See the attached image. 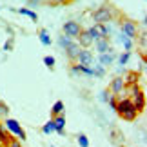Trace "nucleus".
<instances>
[{
  "label": "nucleus",
  "instance_id": "20e7f679",
  "mask_svg": "<svg viewBox=\"0 0 147 147\" xmlns=\"http://www.w3.org/2000/svg\"><path fill=\"white\" fill-rule=\"evenodd\" d=\"M4 125H5V129L13 134V136H16L20 140V142H26V131L22 129V125H20V122L18 120H15V118H5L4 120Z\"/></svg>",
  "mask_w": 147,
  "mask_h": 147
},
{
  "label": "nucleus",
  "instance_id": "f03ea898",
  "mask_svg": "<svg viewBox=\"0 0 147 147\" xmlns=\"http://www.w3.org/2000/svg\"><path fill=\"white\" fill-rule=\"evenodd\" d=\"M118 26H120V31H122V35H125V36H129L133 40V38H136L138 36V33H140V24L136 20H133V18H129V16H125L120 11L118 13Z\"/></svg>",
  "mask_w": 147,
  "mask_h": 147
},
{
  "label": "nucleus",
  "instance_id": "5701e85b",
  "mask_svg": "<svg viewBox=\"0 0 147 147\" xmlns=\"http://www.w3.org/2000/svg\"><path fill=\"white\" fill-rule=\"evenodd\" d=\"M129 58H131V53H129V51H123V53L118 56V64H120V67H123L129 62Z\"/></svg>",
  "mask_w": 147,
  "mask_h": 147
},
{
  "label": "nucleus",
  "instance_id": "a878e982",
  "mask_svg": "<svg viewBox=\"0 0 147 147\" xmlns=\"http://www.w3.org/2000/svg\"><path fill=\"white\" fill-rule=\"evenodd\" d=\"M42 133H46V134H51V133H55V123H53V120H49L46 125L42 127Z\"/></svg>",
  "mask_w": 147,
  "mask_h": 147
},
{
  "label": "nucleus",
  "instance_id": "6e6552de",
  "mask_svg": "<svg viewBox=\"0 0 147 147\" xmlns=\"http://www.w3.org/2000/svg\"><path fill=\"white\" fill-rule=\"evenodd\" d=\"M13 140H15V136L5 129L4 122H0V147H9Z\"/></svg>",
  "mask_w": 147,
  "mask_h": 147
},
{
  "label": "nucleus",
  "instance_id": "0eeeda50",
  "mask_svg": "<svg viewBox=\"0 0 147 147\" xmlns=\"http://www.w3.org/2000/svg\"><path fill=\"white\" fill-rule=\"evenodd\" d=\"M76 40H78L76 44H78V46H80L82 49H89V47H91L93 44H94V40L91 38V35H89V31H87V29H84V27H82L80 35L76 36Z\"/></svg>",
  "mask_w": 147,
  "mask_h": 147
},
{
  "label": "nucleus",
  "instance_id": "ddd939ff",
  "mask_svg": "<svg viewBox=\"0 0 147 147\" xmlns=\"http://www.w3.org/2000/svg\"><path fill=\"white\" fill-rule=\"evenodd\" d=\"M80 46H78L76 42H73L69 47H65L64 51H65V55H67V58H69V62L73 64V62H76V56H78V53H80Z\"/></svg>",
  "mask_w": 147,
  "mask_h": 147
},
{
  "label": "nucleus",
  "instance_id": "f257e3e1",
  "mask_svg": "<svg viewBox=\"0 0 147 147\" xmlns=\"http://www.w3.org/2000/svg\"><path fill=\"white\" fill-rule=\"evenodd\" d=\"M115 111L118 113V116H120L122 120H125V122H134L136 116H138V113L134 109V105H133V102H131L129 96H120L118 98Z\"/></svg>",
  "mask_w": 147,
  "mask_h": 147
},
{
  "label": "nucleus",
  "instance_id": "c85d7f7f",
  "mask_svg": "<svg viewBox=\"0 0 147 147\" xmlns=\"http://www.w3.org/2000/svg\"><path fill=\"white\" fill-rule=\"evenodd\" d=\"M13 47H15V38L9 36L7 40H5V44H4V51H13Z\"/></svg>",
  "mask_w": 147,
  "mask_h": 147
},
{
  "label": "nucleus",
  "instance_id": "4468645a",
  "mask_svg": "<svg viewBox=\"0 0 147 147\" xmlns=\"http://www.w3.org/2000/svg\"><path fill=\"white\" fill-rule=\"evenodd\" d=\"M140 82V73L138 71H129L125 78H123V86L129 87V86H134V84H138Z\"/></svg>",
  "mask_w": 147,
  "mask_h": 147
},
{
  "label": "nucleus",
  "instance_id": "7ed1b4c3",
  "mask_svg": "<svg viewBox=\"0 0 147 147\" xmlns=\"http://www.w3.org/2000/svg\"><path fill=\"white\" fill-rule=\"evenodd\" d=\"M118 13L120 11L116 7H113L111 4H104L96 11H93V20H94V24H109L113 18L118 16Z\"/></svg>",
  "mask_w": 147,
  "mask_h": 147
},
{
  "label": "nucleus",
  "instance_id": "dca6fc26",
  "mask_svg": "<svg viewBox=\"0 0 147 147\" xmlns=\"http://www.w3.org/2000/svg\"><path fill=\"white\" fill-rule=\"evenodd\" d=\"M64 111H65L64 102L56 100L55 104H53V107H51V118H55V116H58V115H64Z\"/></svg>",
  "mask_w": 147,
  "mask_h": 147
},
{
  "label": "nucleus",
  "instance_id": "9d476101",
  "mask_svg": "<svg viewBox=\"0 0 147 147\" xmlns=\"http://www.w3.org/2000/svg\"><path fill=\"white\" fill-rule=\"evenodd\" d=\"M94 47H96L98 55H102V53H109V51L113 49L109 38H98V40H94Z\"/></svg>",
  "mask_w": 147,
  "mask_h": 147
},
{
  "label": "nucleus",
  "instance_id": "7c9ffc66",
  "mask_svg": "<svg viewBox=\"0 0 147 147\" xmlns=\"http://www.w3.org/2000/svg\"><path fill=\"white\" fill-rule=\"evenodd\" d=\"M9 147H22V142H20V140H16V138H15L13 142H11V145H9Z\"/></svg>",
  "mask_w": 147,
  "mask_h": 147
},
{
  "label": "nucleus",
  "instance_id": "9b49d317",
  "mask_svg": "<svg viewBox=\"0 0 147 147\" xmlns=\"http://www.w3.org/2000/svg\"><path fill=\"white\" fill-rule=\"evenodd\" d=\"M115 60H116V55L113 53V49L109 51V53H102V55H98V64L104 65V67L113 65V64H115Z\"/></svg>",
  "mask_w": 147,
  "mask_h": 147
},
{
  "label": "nucleus",
  "instance_id": "b1692460",
  "mask_svg": "<svg viewBox=\"0 0 147 147\" xmlns=\"http://www.w3.org/2000/svg\"><path fill=\"white\" fill-rule=\"evenodd\" d=\"M7 115H9V105L0 100V118H7Z\"/></svg>",
  "mask_w": 147,
  "mask_h": 147
},
{
  "label": "nucleus",
  "instance_id": "bb28decb",
  "mask_svg": "<svg viewBox=\"0 0 147 147\" xmlns=\"http://www.w3.org/2000/svg\"><path fill=\"white\" fill-rule=\"evenodd\" d=\"M44 64H46L47 69H55V64H56L55 56H46V58H44Z\"/></svg>",
  "mask_w": 147,
  "mask_h": 147
},
{
  "label": "nucleus",
  "instance_id": "423d86ee",
  "mask_svg": "<svg viewBox=\"0 0 147 147\" xmlns=\"http://www.w3.org/2000/svg\"><path fill=\"white\" fill-rule=\"evenodd\" d=\"M107 89L111 91V94L122 96V94H123V89H125V86H123V78H122V76H115V78L111 80V84L107 86Z\"/></svg>",
  "mask_w": 147,
  "mask_h": 147
},
{
  "label": "nucleus",
  "instance_id": "39448f33",
  "mask_svg": "<svg viewBox=\"0 0 147 147\" xmlns=\"http://www.w3.org/2000/svg\"><path fill=\"white\" fill-rule=\"evenodd\" d=\"M80 31H82V26L78 24V22H75V20H69V22H65V24L62 26V33H64L65 36H69V38H76L80 35Z\"/></svg>",
  "mask_w": 147,
  "mask_h": 147
},
{
  "label": "nucleus",
  "instance_id": "f8f14e48",
  "mask_svg": "<svg viewBox=\"0 0 147 147\" xmlns=\"http://www.w3.org/2000/svg\"><path fill=\"white\" fill-rule=\"evenodd\" d=\"M55 123V133H58L60 136H65V131H64V127H65V116L64 115H58V116H55V118H51Z\"/></svg>",
  "mask_w": 147,
  "mask_h": 147
},
{
  "label": "nucleus",
  "instance_id": "412c9836",
  "mask_svg": "<svg viewBox=\"0 0 147 147\" xmlns=\"http://www.w3.org/2000/svg\"><path fill=\"white\" fill-rule=\"evenodd\" d=\"M120 38V42L123 44V47H125V51H129V53H131V49H133V40L129 36H125V35H120L118 36Z\"/></svg>",
  "mask_w": 147,
  "mask_h": 147
},
{
  "label": "nucleus",
  "instance_id": "c756f323",
  "mask_svg": "<svg viewBox=\"0 0 147 147\" xmlns=\"http://www.w3.org/2000/svg\"><path fill=\"white\" fill-rule=\"evenodd\" d=\"M40 4H44V0H27V5H40Z\"/></svg>",
  "mask_w": 147,
  "mask_h": 147
},
{
  "label": "nucleus",
  "instance_id": "393cba45",
  "mask_svg": "<svg viewBox=\"0 0 147 147\" xmlns=\"http://www.w3.org/2000/svg\"><path fill=\"white\" fill-rule=\"evenodd\" d=\"M76 140H78V145L80 147H89V138L86 136V134H78Z\"/></svg>",
  "mask_w": 147,
  "mask_h": 147
},
{
  "label": "nucleus",
  "instance_id": "2f4dec72",
  "mask_svg": "<svg viewBox=\"0 0 147 147\" xmlns=\"http://www.w3.org/2000/svg\"><path fill=\"white\" fill-rule=\"evenodd\" d=\"M144 2H145V0H144Z\"/></svg>",
  "mask_w": 147,
  "mask_h": 147
},
{
  "label": "nucleus",
  "instance_id": "f3484780",
  "mask_svg": "<svg viewBox=\"0 0 147 147\" xmlns=\"http://www.w3.org/2000/svg\"><path fill=\"white\" fill-rule=\"evenodd\" d=\"M16 13H20V15H26V16H29V18L33 22H38V15L35 13V11H31L29 7H20V9H15Z\"/></svg>",
  "mask_w": 147,
  "mask_h": 147
},
{
  "label": "nucleus",
  "instance_id": "2eb2a0df",
  "mask_svg": "<svg viewBox=\"0 0 147 147\" xmlns=\"http://www.w3.org/2000/svg\"><path fill=\"white\" fill-rule=\"evenodd\" d=\"M111 142L118 147H125L123 145V134L118 131V129H111Z\"/></svg>",
  "mask_w": 147,
  "mask_h": 147
},
{
  "label": "nucleus",
  "instance_id": "cd10ccee",
  "mask_svg": "<svg viewBox=\"0 0 147 147\" xmlns=\"http://www.w3.org/2000/svg\"><path fill=\"white\" fill-rule=\"evenodd\" d=\"M109 98H111V91L105 87L104 91L100 93V102H104V104H107V102H109Z\"/></svg>",
  "mask_w": 147,
  "mask_h": 147
},
{
  "label": "nucleus",
  "instance_id": "4be33fe9",
  "mask_svg": "<svg viewBox=\"0 0 147 147\" xmlns=\"http://www.w3.org/2000/svg\"><path fill=\"white\" fill-rule=\"evenodd\" d=\"M71 44H73V38H69V36H65V35H62L60 38H58V46L60 47H69L71 46Z\"/></svg>",
  "mask_w": 147,
  "mask_h": 147
},
{
  "label": "nucleus",
  "instance_id": "1a4fd4ad",
  "mask_svg": "<svg viewBox=\"0 0 147 147\" xmlns=\"http://www.w3.org/2000/svg\"><path fill=\"white\" fill-rule=\"evenodd\" d=\"M76 62L80 65H93L94 56H93V53L89 49H80V53H78V56H76Z\"/></svg>",
  "mask_w": 147,
  "mask_h": 147
},
{
  "label": "nucleus",
  "instance_id": "a211bd4d",
  "mask_svg": "<svg viewBox=\"0 0 147 147\" xmlns=\"http://www.w3.org/2000/svg\"><path fill=\"white\" fill-rule=\"evenodd\" d=\"M38 38H40V42L44 44V46H51V36H49V33L47 29H38Z\"/></svg>",
  "mask_w": 147,
  "mask_h": 147
},
{
  "label": "nucleus",
  "instance_id": "aec40b11",
  "mask_svg": "<svg viewBox=\"0 0 147 147\" xmlns=\"http://www.w3.org/2000/svg\"><path fill=\"white\" fill-rule=\"evenodd\" d=\"M93 67V76H96V78H102L105 75V67L104 65H100V64H94V65H91Z\"/></svg>",
  "mask_w": 147,
  "mask_h": 147
},
{
  "label": "nucleus",
  "instance_id": "6ab92c4d",
  "mask_svg": "<svg viewBox=\"0 0 147 147\" xmlns=\"http://www.w3.org/2000/svg\"><path fill=\"white\" fill-rule=\"evenodd\" d=\"M75 0H44V4H47V5H69V4H73Z\"/></svg>",
  "mask_w": 147,
  "mask_h": 147
}]
</instances>
